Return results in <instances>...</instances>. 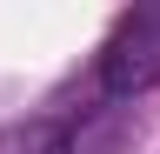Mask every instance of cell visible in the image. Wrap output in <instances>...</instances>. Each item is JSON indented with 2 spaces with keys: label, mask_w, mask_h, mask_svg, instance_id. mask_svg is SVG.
Here are the masks:
<instances>
[{
  "label": "cell",
  "mask_w": 160,
  "mask_h": 154,
  "mask_svg": "<svg viewBox=\"0 0 160 154\" xmlns=\"http://www.w3.org/2000/svg\"><path fill=\"white\" fill-rule=\"evenodd\" d=\"M160 87V13L140 7L113 27L107 54H100V94L107 101H140Z\"/></svg>",
  "instance_id": "obj_1"
},
{
  "label": "cell",
  "mask_w": 160,
  "mask_h": 154,
  "mask_svg": "<svg viewBox=\"0 0 160 154\" xmlns=\"http://www.w3.org/2000/svg\"><path fill=\"white\" fill-rule=\"evenodd\" d=\"M0 154H93V141L80 134V121H27L0 127Z\"/></svg>",
  "instance_id": "obj_2"
}]
</instances>
